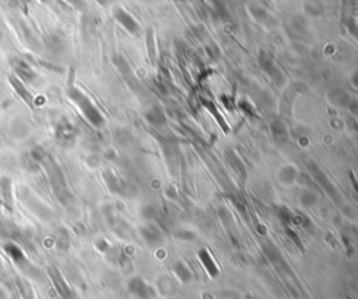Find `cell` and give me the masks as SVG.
<instances>
[{
  "instance_id": "16",
  "label": "cell",
  "mask_w": 358,
  "mask_h": 299,
  "mask_svg": "<svg viewBox=\"0 0 358 299\" xmlns=\"http://www.w3.org/2000/svg\"><path fill=\"white\" fill-rule=\"evenodd\" d=\"M291 222L300 225L302 228H307V227H310V220L307 217V215H304V214H297V215H294V217H292V221Z\"/></svg>"
},
{
  "instance_id": "1",
  "label": "cell",
  "mask_w": 358,
  "mask_h": 299,
  "mask_svg": "<svg viewBox=\"0 0 358 299\" xmlns=\"http://www.w3.org/2000/svg\"><path fill=\"white\" fill-rule=\"evenodd\" d=\"M68 94L69 98L76 104V106L81 111V114L84 115V117L94 127H102L105 125V119H104V115L101 114V111L94 105V102L81 90L72 87L69 90Z\"/></svg>"
},
{
  "instance_id": "19",
  "label": "cell",
  "mask_w": 358,
  "mask_h": 299,
  "mask_svg": "<svg viewBox=\"0 0 358 299\" xmlns=\"http://www.w3.org/2000/svg\"><path fill=\"white\" fill-rule=\"evenodd\" d=\"M315 202H316V196L312 193V192H305V193H302V196H301V203L304 206H308L310 207Z\"/></svg>"
},
{
  "instance_id": "8",
  "label": "cell",
  "mask_w": 358,
  "mask_h": 299,
  "mask_svg": "<svg viewBox=\"0 0 358 299\" xmlns=\"http://www.w3.org/2000/svg\"><path fill=\"white\" fill-rule=\"evenodd\" d=\"M0 197L4 207L11 210L13 206V189H11V179L10 178H0Z\"/></svg>"
},
{
  "instance_id": "3",
  "label": "cell",
  "mask_w": 358,
  "mask_h": 299,
  "mask_svg": "<svg viewBox=\"0 0 358 299\" xmlns=\"http://www.w3.org/2000/svg\"><path fill=\"white\" fill-rule=\"evenodd\" d=\"M55 135H56V138H58L60 144H72L74 141V138H76V127L68 119H62L59 122V125L56 126Z\"/></svg>"
},
{
  "instance_id": "24",
  "label": "cell",
  "mask_w": 358,
  "mask_h": 299,
  "mask_svg": "<svg viewBox=\"0 0 358 299\" xmlns=\"http://www.w3.org/2000/svg\"><path fill=\"white\" fill-rule=\"evenodd\" d=\"M143 214H144L145 218H153L155 215V210L151 207V206H148V207H145L144 208V212H143Z\"/></svg>"
},
{
  "instance_id": "27",
  "label": "cell",
  "mask_w": 358,
  "mask_h": 299,
  "mask_svg": "<svg viewBox=\"0 0 358 299\" xmlns=\"http://www.w3.org/2000/svg\"><path fill=\"white\" fill-rule=\"evenodd\" d=\"M0 266H1V260H0Z\"/></svg>"
},
{
  "instance_id": "6",
  "label": "cell",
  "mask_w": 358,
  "mask_h": 299,
  "mask_svg": "<svg viewBox=\"0 0 358 299\" xmlns=\"http://www.w3.org/2000/svg\"><path fill=\"white\" fill-rule=\"evenodd\" d=\"M144 119L154 127H161L167 123V115L164 114V111L157 105L151 106L145 111Z\"/></svg>"
},
{
  "instance_id": "21",
  "label": "cell",
  "mask_w": 358,
  "mask_h": 299,
  "mask_svg": "<svg viewBox=\"0 0 358 299\" xmlns=\"http://www.w3.org/2000/svg\"><path fill=\"white\" fill-rule=\"evenodd\" d=\"M176 273H178L179 278H182L184 281H188L189 278H191V271L188 270L185 266H182V264L176 266Z\"/></svg>"
},
{
  "instance_id": "12",
  "label": "cell",
  "mask_w": 358,
  "mask_h": 299,
  "mask_svg": "<svg viewBox=\"0 0 358 299\" xmlns=\"http://www.w3.org/2000/svg\"><path fill=\"white\" fill-rule=\"evenodd\" d=\"M271 135L279 141H286L287 140V129L281 120H276L271 123Z\"/></svg>"
},
{
  "instance_id": "25",
  "label": "cell",
  "mask_w": 358,
  "mask_h": 299,
  "mask_svg": "<svg viewBox=\"0 0 358 299\" xmlns=\"http://www.w3.org/2000/svg\"><path fill=\"white\" fill-rule=\"evenodd\" d=\"M178 236H179V238L186 236V239H192V238H193V233H192V232H178Z\"/></svg>"
},
{
  "instance_id": "10",
  "label": "cell",
  "mask_w": 358,
  "mask_h": 299,
  "mask_svg": "<svg viewBox=\"0 0 358 299\" xmlns=\"http://www.w3.org/2000/svg\"><path fill=\"white\" fill-rule=\"evenodd\" d=\"M9 81H10V84H11V87L14 88V91L19 94L20 97L23 98L27 104H32V97H31V94H29V91L25 88V86H24V83L20 80V78H17L16 76H10L9 77Z\"/></svg>"
},
{
  "instance_id": "5",
  "label": "cell",
  "mask_w": 358,
  "mask_h": 299,
  "mask_svg": "<svg viewBox=\"0 0 358 299\" xmlns=\"http://www.w3.org/2000/svg\"><path fill=\"white\" fill-rule=\"evenodd\" d=\"M129 291L140 299H150L153 297V290L139 277H136L129 282Z\"/></svg>"
},
{
  "instance_id": "2",
  "label": "cell",
  "mask_w": 358,
  "mask_h": 299,
  "mask_svg": "<svg viewBox=\"0 0 358 299\" xmlns=\"http://www.w3.org/2000/svg\"><path fill=\"white\" fill-rule=\"evenodd\" d=\"M259 65H261V68L264 70V73L273 80V83H274L276 86L280 87V86L284 84L286 77L283 76L281 70L279 69V66L276 65V62H274V59H273V56H271L270 53H267V52H264V50H261V52H259Z\"/></svg>"
},
{
  "instance_id": "11",
  "label": "cell",
  "mask_w": 358,
  "mask_h": 299,
  "mask_svg": "<svg viewBox=\"0 0 358 299\" xmlns=\"http://www.w3.org/2000/svg\"><path fill=\"white\" fill-rule=\"evenodd\" d=\"M199 257H200V260H202V263L204 264V267H206L207 273H209L212 277H217V276H218V269H217V266H215V263H214L213 257L210 256V253L207 251H200L199 252Z\"/></svg>"
},
{
  "instance_id": "13",
  "label": "cell",
  "mask_w": 358,
  "mask_h": 299,
  "mask_svg": "<svg viewBox=\"0 0 358 299\" xmlns=\"http://www.w3.org/2000/svg\"><path fill=\"white\" fill-rule=\"evenodd\" d=\"M142 235H143V238H144L145 242H148L150 245H153V243H157V242H160L161 239V235H160V231L155 228V227H144L143 230H142Z\"/></svg>"
},
{
  "instance_id": "14",
  "label": "cell",
  "mask_w": 358,
  "mask_h": 299,
  "mask_svg": "<svg viewBox=\"0 0 358 299\" xmlns=\"http://www.w3.org/2000/svg\"><path fill=\"white\" fill-rule=\"evenodd\" d=\"M295 175H297V171H295V168L288 165V166H284V168L281 169L280 174H279V178H280V181L283 182V184H291L292 181H294Z\"/></svg>"
},
{
  "instance_id": "15",
  "label": "cell",
  "mask_w": 358,
  "mask_h": 299,
  "mask_svg": "<svg viewBox=\"0 0 358 299\" xmlns=\"http://www.w3.org/2000/svg\"><path fill=\"white\" fill-rule=\"evenodd\" d=\"M276 210H277L276 212H277L279 218H280L281 221L284 222L286 225H287V224H290V222L292 221V217H294V215H292V212H291L290 210L286 207V206H280V207H277Z\"/></svg>"
},
{
  "instance_id": "17",
  "label": "cell",
  "mask_w": 358,
  "mask_h": 299,
  "mask_svg": "<svg viewBox=\"0 0 358 299\" xmlns=\"http://www.w3.org/2000/svg\"><path fill=\"white\" fill-rule=\"evenodd\" d=\"M105 179H107L108 186L111 187V190H114V192H119L120 184H119V181L117 179V176H114L112 174H105Z\"/></svg>"
},
{
  "instance_id": "26",
  "label": "cell",
  "mask_w": 358,
  "mask_h": 299,
  "mask_svg": "<svg viewBox=\"0 0 358 299\" xmlns=\"http://www.w3.org/2000/svg\"><path fill=\"white\" fill-rule=\"evenodd\" d=\"M0 299H7V295H6V292L0 288Z\"/></svg>"
},
{
  "instance_id": "9",
  "label": "cell",
  "mask_w": 358,
  "mask_h": 299,
  "mask_svg": "<svg viewBox=\"0 0 358 299\" xmlns=\"http://www.w3.org/2000/svg\"><path fill=\"white\" fill-rule=\"evenodd\" d=\"M3 251H4V253L9 256L10 260H13L16 264H21V263L25 261V254H24L23 249L20 248L17 243H13V242L6 243V245L3 246Z\"/></svg>"
},
{
  "instance_id": "23",
  "label": "cell",
  "mask_w": 358,
  "mask_h": 299,
  "mask_svg": "<svg viewBox=\"0 0 358 299\" xmlns=\"http://www.w3.org/2000/svg\"><path fill=\"white\" fill-rule=\"evenodd\" d=\"M239 106H241V109L243 111V112H248L249 115H252V114H253V108H252L251 104H249L248 101H245V99H243V101H241V102H239Z\"/></svg>"
},
{
  "instance_id": "20",
  "label": "cell",
  "mask_w": 358,
  "mask_h": 299,
  "mask_svg": "<svg viewBox=\"0 0 358 299\" xmlns=\"http://www.w3.org/2000/svg\"><path fill=\"white\" fill-rule=\"evenodd\" d=\"M19 290H20V294H21V297H23V299H34L32 294H31V291H29V287L27 285V284H25V282L20 281Z\"/></svg>"
},
{
  "instance_id": "7",
  "label": "cell",
  "mask_w": 358,
  "mask_h": 299,
  "mask_svg": "<svg viewBox=\"0 0 358 299\" xmlns=\"http://www.w3.org/2000/svg\"><path fill=\"white\" fill-rule=\"evenodd\" d=\"M115 19L118 20V23L120 25H123V28L127 29L129 32L132 34H137L139 31V24L127 11H125L123 9H117L115 10Z\"/></svg>"
},
{
  "instance_id": "4",
  "label": "cell",
  "mask_w": 358,
  "mask_h": 299,
  "mask_svg": "<svg viewBox=\"0 0 358 299\" xmlns=\"http://www.w3.org/2000/svg\"><path fill=\"white\" fill-rule=\"evenodd\" d=\"M11 68L16 73V77L20 78L21 81H25V83H32L37 74L34 71V69L29 66L25 60H21V59H14L11 60Z\"/></svg>"
},
{
  "instance_id": "18",
  "label": "cell",
  "mask_w": 358,
  "mask_h": 299,
  "mask_svg": "<svg viewBox=\"0 0 358 299\" xmlns=\"http://www.w3.org/2000/svg\"><path fill=\"white\" fill-rule=\"evenodd\" d=\"M333 101L340 106H346L349 105V95L343 91H337V95H333Z\"/></svg>"
},
{
  "instance_id": "22",
  "label": "cell",
  "mask_w": 358,
  "mask_h": 299,
  "mask_svg": "<svg viewBox=\"0 0 358 299\" xmlns=\"http://www.w3.org/2000/svg\"><path fill=\"white\" fill-rule=\"evenodd\" d=\"M287 233H288V236H290V238H292V241H294V242H295V243H297V246L300 248L301 251H304V246H302V242H301L300 241V238L297 236V233H295V232H294V231H291L290 228H287Z\"/></svg>"
}]
</instances>
